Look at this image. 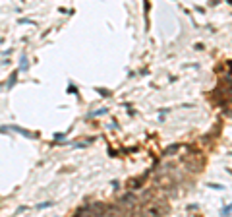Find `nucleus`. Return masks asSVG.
Returning a JSON list of instances; mask_svg holds the SVG:
<instances>
[{
	"instance_id": "nucleus-1",
	"label": "nucleus",
	"mask_w": 232,
	"mask_h": 217,
	"mask_svg": "<svg viewBox=\"0 0 232 217\" xmlns=\"http://www.w3.org/2000/svg\"><path fill=\"white\" fill-rule=\"evenodd\" d=\"M12 130H16L18 134L25 136V138H31V140H35V138H39L37 132H31V130H25V128H19V126H12Z\"/></svg>"
},
{
	"instance_id": "nucleus-2",
	"label": "nucleus",
	"mask_w": 232,
	"mask_h": 217,
	"mask_svg": "<svg viewBox=\"0 0 232 217\" xmlns=\"http://www.w3.org/2000/svg\"><path fill=\"white\" fill-rule=\"evenodd\" d=\"M180 149V144H172V146H168L166 149H164V155H172V153H176Z\"/></svg>"
},
{
	"instance_id": "nucleus-3",
	"label": "nucleus",
	"mask_w": 232,
	"mask_h": 217,
	"mask_svg": "<svg viewBox=\"0 0 232 217\" xmlns=\"http://www.w3.org/2000/svg\"><path fill=\"white\" fill-rule=\"evenodd\" d=\"M134 200H135L134 194H126V196L122 198V202H124V204H134Z\"/></svg>"
},
{
	"instance_id": "nucleus-4",
	"label": "nucleus",
	"mask_w": 232,
	"mask_h": 217,
	"mask_svg": "<svg viewBox=\"0 0 232 217\" xmlns=\"http://www.w3.org/2000/svg\"><path fill=\"white\" fill-rule=\"evenodd\" d=\"M132 186H134V188H139V186H141V179H135V180H130V188H132Z\"/></svg>"
},
{
	"instance_id": "nucleus-5",
	"label": "nucleus",
	"mask_w": 232,
	"mask_h": 217,
	"mask_svg": "<svg viewBox=\"0 0 232 217\" xmlns=\"http://www.w3.org/2000/svg\"><path fill=\"white\" fill-rule=\"evenodd\" d=\"M52 202H45V204H39V209H45V207H50Z\"/></svg>"
},
{
	"instance_id": "nucleus-6",
	"label": "nucleus",
	"mask_w": 232,
	"mask_h": 217,
	"mask_svg": "<svg viewBox=\"0 0 232 217\" xmlns=\"http://www.w3.org/2000/svg\"><path fill=\"white\" fill-rule=\"evenodd\" d=\"M68 93H74V95H76V93H77L76 85H68Z\"/></svg>"
},
{
	"instance_id": "nucleus-7",
	"label": "nucleus",
	"mask_w": 232,
	"mask_h": 217,
	"mask_svg": "<svg viewBox=\"0 0 232 217\" xmlns=\"http://www.w3.org/2000/svg\"><path fill=\"white\" fill-rule=\"evenodd\" d=\"M21 68H23V70H27V58H25V56L21 58Z\"/></svg>"
},
{
	"instance_id": "nucleus-8",
	"label": "nucleus",
	"mask_w": 232,
	"mask_h": 217,
	"mask_svg": "<svg viewBox=\"0 0 232 217\" xmlns=\"http://www.w3.org/2000/svg\"><path fill=\"white\" fill-rule=\"evenodd\" d=\"M228 213H230V205H226L224 209H222V215H228Z\"/></svg>"
},
{
	"instance_id": "nucleus-9",
	"label": "nucleus",
	"mask_w": 232,
	"mask_h": 217,
	"mask_svg": "<svg viewBox=\"0 0 232 217\" xmlns=\"http://www.w3.org/2000/svg\"><path fill=\"white\" fill-rule=\"evenodd\" d=\"M97 91H99V93H103L104 97H108V95H110V93H108V91H106V89H97Z\"/></svg>"
},
{
	"instance_id": "nucleus-10",
	"label": "nucleus",
	"mask_w": 232,
	"mask_h": 217,
	"mask_svg": "<svg viewBox=\"0 0 232 217\" xmlns=\"http://www.w3.org/2000/svg\"><path fill=\"white\" fill-rule=\"evenodd\" d=\"M0 43H2V37H0Z\"/></svg>"
}]
</instances>
